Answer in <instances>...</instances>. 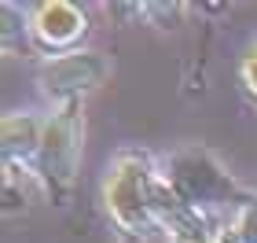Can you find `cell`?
I'll return each instance as SVG.
<instances>
[{
    "label": "cell",
    "mask_w": 257,
    "mask_h": 243,
    "mask_svg": "<svg viewBox=\"0 0 257 243\" xmlns=\"http://www.w3.org/2000/svg\"><path fill=\"white\" fill-rule=\"evenodd\" d=\"M151 214H155L158 232H166L169 243H220V228L224 225H217L213 217L191 210L169 188V181L162 177V166H158L155 184H151Z\"/></svg>",
    "instance_id": "6"
},
{
    "label": "cell",
    "mask_w": 257,
    "mask_h": 243,
    "mask_svg": "<svg viewBox=\"0 0 257 243\" xmlns=\"http://www.w3.org/2000/svg\"><path fill=\"white\" fill-rule=\"evenodd\" d=\"M81 151H85V111L81 103H63V107L48 111V125H44L41 151L33 158V181L52 203L70 199L81 170Z\"/></svg>",
    "instance_id": "3"
},
{
    "label": "cell",
    "mask_w": 257,
    "mask_h": 243,
    "mask_svg": "<svg viewBox=\"0 0 257 243\" xmlns=\"http://www.w3.org/2000/svg\"><path fill=\"white\" fill-rule=\"evenodd\" d=\"M0 22H4V26H0V52H4V55L33 52L26 4H11V0H4V4H0Z\"/></svg>",
    "instance_id": "8"
},
{
    "label": "cell",
    "mask_w": 257,
    "mask_h": 243,
    "mask_svg": "<svg viewBox=\"0 0 257 243\" xmlns=\"http://www.w3.org/2000/svg\"><path fill=\"white\" fill-rule=\"evenodd\" d=\"M224 232L235 239V243H257V199L246 203L239 214H231V217H228Z\"/></svg>",
    "instance_id": "9"
},
{
    "label": "cell",
    "mask_w": 257,
    "mask_h": 243,
    "mask_svg": "<svg viewBox=\"0 0 257 243\" xmlns=\"http://www.w3.org/2000/svg\"><path fill=\"white\" fill-rule=\"evenodd\" d=\"M158 166H162V177L169 181V188L177 192L191 210L206 214V217H217L224 210L231 217L246 203L257 199V192L242 188L206 144H180V147H173Z\"/></svg>",
    "instance_id": "1"
},
{
    "label": "cell",
    "mask_w": 257,
    "mask_h": 243,
    "mask_svg": "<svg viewBox=\"0 0 257 243\" xmlns=\"http://www.w3.org/2000/svg\"><path fill=\"white\" fill-rule=\"evenodd\" d=\"M26 15H30L33 52H41L44 59L77 52L81 44H85L88 30H92L88 11L81 4H74V0H41V4H26Z\"/></svg>",
    "instance_id": "5"
},
{
    "label": "cell",
    "mask_w": 257,
    "mask_h": 243,
    "mask_svg": "<svg viewBox=\"0 0 257 243\" xmlns=\"http://www.w3.org/2000/svg\"><path fill=\"white\" fill-rule=\"evenodd\" d=\"M158 177V158L144 147H121L103 177V206L125 243H144L158 232L151 214V184Z\"/></svg>",
    "instance_id": "2"
},
{
    "label": "cell",
    "mask_w": 257,
    "mask_h": 243,
    "mask_svg": "<svg viewBox=\"0 0 257 243\" xmlns=\"http://www.w3.org/2000/svg\"><path fill=\"white\" fill-rule=\"evenodd\" d=\"M44 125H48V114L33 107L8 111L0 118V158H4V166H15V170L33 166L41 140H44Z\"/></svg>",
    "instance_id": "7"
},
{
    "label": "cell",
    "mask_w": 257,
    "mask_h": 243,
    "mask_svg": "<svg viewBox=\"0 0 257 243\" xmlns=\"http://www.w3.org/2000/svg\"><path fill=\"white\" fill-rule=\"evenodd\" d=\"M239 85H242V92L257 103V41L242 52V59H239Z\"/></svg>",
    "instance_id": "11"
},
{
    "label": "cell",
    "mask_w": 257,
    "mask_h": 243,
    "mask_svg": "<svg viewBox=\"0 0 257 243\" xmlns=\"http://www.w3.org/2000/svg\"><path fill=\"white\" fill-rule=\"evenodd\" d=\"M133 11H136V15H144V19H158V26L169 30L173 22L188 11V4H133Z\"/></svg>",
    "instance_id": "10"
},
{
    "label": "cell",
    "mask_w": 257,
    "mask_h": 243,
    "mask_svg": "<svg viewBox=\"0 0 257 243\" xmlns=\"http://www.w3.org/2000/svg\"><path fill=\"white\" fill-rule=\"evenodd\" d=\"M110 55L96 48H77L66 55H52V59L37 63V89L52 107L63 103H85L96 89H103V81L110 77Z\"/></svg>",
    "instance_id": "4"
}]
</instances>
